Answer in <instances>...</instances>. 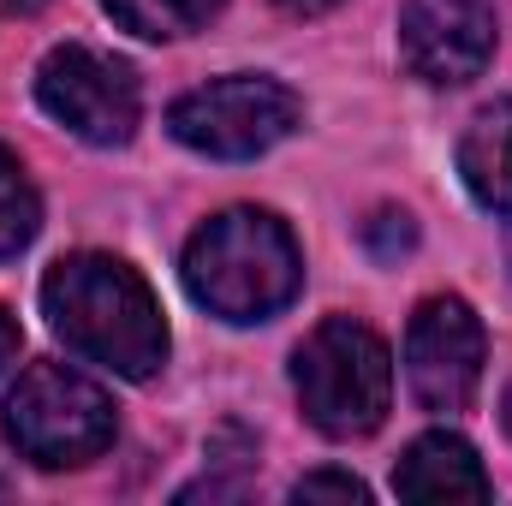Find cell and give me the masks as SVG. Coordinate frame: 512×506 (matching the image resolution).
Segmentation results:
<instances>
[{
	"mask_svg": "<svg viewBox=\"0 0 512 506\" xmlns=\"http://www.w3.org/2000/svg\"><path fill=\"white\" fill-rule=\"evenodd\" d=\"M48 328L90 364L114 370L126 381H149L167 364V322L143 274L120 256L78 251L60 256L42 280Z\"/></svg>",
	"mask_w": 512,
	"mask_h": 506,
	"instance_id": "obj_1",
	"label": "cell"
},
{
	"mask_svg": "<svg viewBox=\"0 0 512 506\" xmlns=\"http://www.w3.org/2000/svg\"><path fill=\"white\" fill-rule=\"evenodd\" d=\"M304 262L268 209H227L185 245V286L221 322H268L298 298Z\"/></svg>",
	"mask_w": 512,
	"mask_h": 506,
	"instance_id": "obj_2",
	"label": "cell"
},
{
	"mask_svg": "<svg viewBox=\"0 0 512 506\" xmlns=\"http://www.w3.org/2000/svg\"><path fill=\"white\" fill-rule=\"evenodd\" d=\"M292 387L304 417L328 435V441H358L370 429H382L387 405H393V358H387L382 334H370L352 316H328L292 358Z\"/></svg>",
	"mask_w": 512,
	"mask_h": 506,
	"instance_id": "obj_3",
	"label": "cell"
},
{
	"mask_svg": "<svg viewBox=\"0 0 512 506\" xmlns=\"http://www.w3.org/2000/svg\"><path fill=\"white\" fill-rule=\"evenodd\" d=\"M0 429L30 465L72 471L114 447V399L72 364H30L6 393Z\"/></svg>",
	"mask_w": 512,
	"mask_h": 506,
	"instance_id": "obj_4",
	"label": "cell"
},
{
	"mask_svg": "<svg viewBox=\"0 0 512 506\" xmlns=\"http://www.w3.org/2000/svg\"><path fill=\"white\" fill-rule=\"evenodd\" d=\"M298 114L304 108H298V96L286 84L256 78V72H233V78H215V84H197L191 96H179L167 126L197 155L251 161L262 149H274L280 137H292Z\"/></svg>",
	"mask_w": 512,
	"mask_h": 506,
	"instance_id": "obj_5",
	"label": "cell"
},
{
	"mask_svg": "<svg viewBox=\"0 0 512 506\" xmlns=\"http://www.w3.org/2000/svg\"><path fill=\"white\" fill-rule=\"evenodd\" d=\"M36 102L48 108V120H60L72 137L102 143V149L126 143L143 114L137 72L90 42H66L36 66Z\"/></svg>",
	"mask_w": 512,
	"mask_h": 506,
	"instance_id": "obj_6",
	"label": "cell"
},
{
	"mask_svg": "<svg viewBox=\"0 0 512 506\" xmlns=\"http://www.w3.org/2000/svg\"><path fill=\"white\" fill-rule=\"evenodd\" d=\"M483 322L465 298H429L417 304L405 328V381L423 411H465L483 381Z\"/></svg>",
	"mask_w": 512,
	"mask_h": 506,
	"instance_id": "obj_7",
	"label": "cell"
},
{
	"mask_svg": "<svg viewBox=\"0 0 512 506\" xmlns=\"http://www.w3.org/2000/svg\"><path fill=\"white\" fill-rule=\"evenodd\" d=\"M399 54L423 84H471L495 54V6L489 0H405Z\"/></svg>",
	"mask_w": 512,
	"mask_h": 506,
	"instance_id": "obj_8",
	"label": "cell"
},
{
	"mask_svg": "<svg viewBox=\"0 0 512 506\" xmlns=\"http://www.w3.org/2000/svg\"><path fill=\"white\" fill-rule=\"evenodd\" d=\"M393 489L399 501H423V506H453V501H489V471L483 459L471 453V441L435 429V435H417L393 471Z\"/></svg>",
	"mask_w": 512,
	"mask_h": 506,
	"instance_id": "obj_9",
	"label": "cell"
},
{
	"mask_svg": "<svg viewBox=\"0 0 512 506\" xmlns=\"http://www.w3.org/2000/svg\"><path fill=\"white\" fill-rule=\"evenodd\" d=\"M459 179L471 185L483 209L512 221V102L483 108L471 131L459 137Z\"/></svg>",
	"mask_w": 512,
	"mask_h": 506,
	"instance_id": "obj_10",
	"label": "cell"
},
{
	"mask_svg": "<svg viewBox=\"0 0 512 506\" xmlns=\"http://www.w3.org/2000/svg\"><path fill=\"white\" fill-rule=\"evenodd\" d=\"M102 6L126 24L131 36H149V42L191 36V30H203L221 12V0H102Z\"/></svg>",
	"mask_w": 512,
	"mask_h": 506,
	"instance_id": "obj_11",
	"label": "cell"
},
{
	"mask_svg": "<svg viewBox=\"0 0 512 506\" xmlns=\"http://www.w3.org/2000/svg\"><path fill=\"white\" fill-rule=\"evenodd\" d=\"M36 227H42V197L24 173V161L0 143V262L24 251L36 239Z\"/></svg>",
	"mask_w": 512,
	"mask_h": 506,
	"instance_id": "obj_12",
	"label": "cell"
},
{
	"mask_svg": "<svg viewBox=\"0 0 512 506\" xmlns=\"http://www.w3.org/2000/svg\"><path fill=\"white\" fill-rule=\"evenodd\" d=\"M292 501H370V489L358 483V477H346V471H310V477H298V489H292Z\"/></svg>",
	"mask_w": 512,
	"mask_h": 506,
	"instance_id": "obj_13",
	"label": "cell"
},
{
	"mask_svg": "<svg viewBox=\"0 0 512 506\" xmlns=\"http://www.w3.org/2000/svg\"><path fill=\"white\" fill-rule=\"evenodd\" d=\"M286 18H322V12H334L340 0H274Z\"/></svg>",
	"mask_w": 512,
	"mask_h": 506,
	"instance_id": "obj_14",
	"label": "cell"
},
{
	"mask_svg": "<svg viewBox=\"0 0 512 506\" xmlns=\"http://www.w3.org/2000/svg\"><path fill=\"white\" fill-rule=\"evenodd\" d=\"M12 352H18V322H12V316L0 310V370L12 364Z\"/></svg>",
	"mask_w": 512,
	"mask_h": 506,
	"instance_id": "obj_15",
	"label": "cell"
},
{
	"mask_svg": "<svg viewBox=\"0 0 512 506\" xmlns=\"http://www.w3.org/2000/svg\"><path fill=\"white\" fill-rule=\"evenodd\" d=\"M42 6H48V0H0L6 18H30V12H42Z\"/></svg>",
	"mask_w": 512,
	"mask_h": 506,
	"instance_id": "obj_16",
	"label": "cell"
},
{
	"mask_svg": "<svg viewBox=\"0 0 512 506\" xmlns=\"http://www.w3.org/2000/svg\"><path fill=\"white\" fill-rule=\"evenodd\" d=\"M507 435H512V387H507Z\"/></svg>",
	"mask_w": 512,
	"mask_h": 506,
	"instance_id": "obj_17",
	"label": "cell"
},
{
	"mask_svg": "<svg viewBox=\"0 0 512 506\" xmlns=\"http://www.w3.org/2000/svg\"><path fill=\"white\" fill-rule=\"evenodd\" d=\"M0 495H6V483H0Z\"/></svg>",
	"mask_w": 512,
	"mask_h": 506,
	"instance_id": "obj_18",
	"label": "cell"
}]
</instances>
